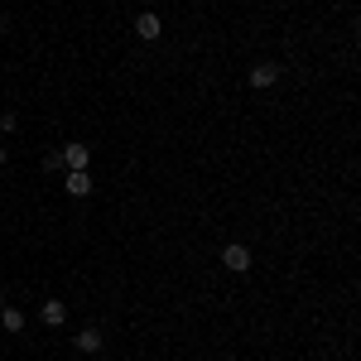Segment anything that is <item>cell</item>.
<instances>
[{"instance_id":"obj_1","label":"cell","mask_w":361,"mask_h":361,"mask_svg":"<svg viewBox=\"0 0 361 361\" xmlns=\"http://www.w3.org/2000/svg\"><path fill=\"white\" fill-rule=\"evenodd\" d=\"M222 265L231 270V275H246V270H250V246H241V241H231V246L222 250Z\"/></svg>"},{"instance_id":"obj_2","label":"cell","mask_w":361,"mask_h":361,"mask_svg":"<svg viewBox=\"0 0 361 361\" xmlns=\"http://www.w3.org/2000/svg\"><path fill=\"white\" fill-rule=\"evenodd\" d=\"M63 188H68L73 197H87V193H92V173H87V169H68Z\"/></svg>"},{"instance_id":"obj_3","label":"cell","mask_w":361,"mask_h":361,"mask_svg":"<svg viewBox=\"0 0 361 361\" xmlns=\"http://www.w3.org/2000/svg\"><path fill=\"white\" fill-rule=\"evenodd\" d=\"M39 318H44L49 328H63V323H68V304H63V299H44V308H39Z\"/></svg>"},{"instance_id":"obj_4","label":"cell","mask_w":361,"mask_h":361,"mask_svg":"<svg viewBox=\"0 0 361 361\" xmlns=\"http://www.w3.org/2000/svg\"><path fill=\"white\" fill-rule=\"evenodd\" d=\"M275 82H279V68H275V63L250 68V87H255V92H265V87H275Z\"/></svg>"},{"instance_id":"obj_5","label":"cell","mask_w":361,"mask_h":361,"mask_svg":"<svg viewBox=\"0 0 361 361\" xmlns=\"http://www.w3.org/2000/svg\"><path fill=\"white\" fill-rule=\"evenodd\" d=\"M58 154H63V164H68V169H87V164H92V149H87V145H63Z\"/></svg>"},{"instance_id":"obj_6","label":"cell","mask_w":361,"mask_h":361,"mask_svg":"<svg viewBox=\"0 0 361 361\" xmlns=\"http://www.w3.org/2000/svg\"><path fill=\"white\" fill-rule=\"evenodd\" d=\"M135 34L145 39V44H149V39H159V34H164L159 15H149V10H145V15H135Z\"/></svg>"},{"instance_id":"obj_7","label":"cell","mask_w":361,"mask_h":361,"mask_svg":"<svg viewBox=\"0 0 361 361\" xmlns=\"http://www.w3.org/2000/svg\"><path fill=\"white\" fill-rule=\"evenodd\" d=\"M78 352H102V333L97 328H82L78 333Z\"/></svg>"},{"instance_id":"obj_8","label":"cell","mask_w":361,"mask_h":361,"mask_svg":"<svg viewBox=\"0 0 361 361\" xmlns=\"http://www.w3.org/2000/svg\"><path fill=\"white\" fill-rule=\"evenodd\" d=\"M0 323H5V333H20V328H25V313H20V308H5Z\"/></svg>"},{"instance_id":"obj_9","label":"cell","mask_w":361,"mask_h":361,"mask_svg":"<svg viewBox=\"0 0 361 361\" xmlns=\"http://www.w3.org/2000/svg\"><path fill=\"white\" fill-rule=\"evenodd\" d=\"M0 164H5V145H0Z\"/></svg>"},{"instance_id":"obj_10","label":"cell","mask_w":361,"mask_h":361,"mask_svg":"<svg viewBox=\"0 0 361 361\" xmlns=\"http://www.w3.org/2000/svg\"><path fill=\"white\" fill-rule=\"evenodd\" d=\"M0 34H5V20H0Z\"/></svg>"}]
</instances>
